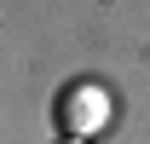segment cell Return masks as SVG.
I'll return each mask as SVG.
<instances>
[{"label": "cell", "mask_w": 150, "mask_h": 144, "mask_svg": "<svg viewBox=\"0 0 150 144\" xmlns=\"http://www.w3.org/2000/svg\"><path fill=\"white\" fill-rule=\"evenodd\" d=\"M58 109H64V127H69V133H98L104 115H110V98L98 87H75V92H64Z\"/></svg>", "instance_id": "obj_1"}, {"label": "cell", "mask_w": 150, "mask_h": 144, "mask_svg": "<svg viewBox=\"0 0 150 144\" xmlns=\"http://www.w3.org/2000/svg\"><path fill=\"white\" fill-rule=\"evenodd\" d=\"M52 144H81V138H52Z\"/></svg>", "instance_id": "obj_2"}]
</instances>
